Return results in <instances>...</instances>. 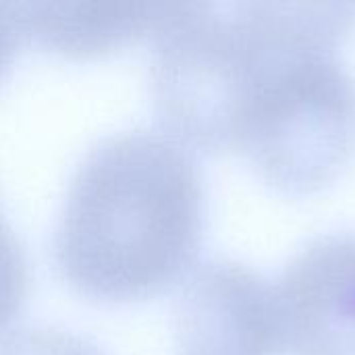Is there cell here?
Instances as JSON below:
<instances>
[{"mask_svg": "<svg viewBox=\"0 0 355 355\" xmlns=\"http://www.w3.org/2000/svg\"><path fill=\"white\" fill-rule=\"evenodd\" d=\"M204 183L177 137L125 129L71 177L52 239L58 272L100 300H139L181 279L200 248Z\"/></svg>", "mask_w": 355, "mask_h": 355, "instance_id": "1", "label": "cell"}, {"mask_svg": "<svg viewBox=\"0 0 355 355\" xmlns=\"http://www.w3.org/2000/svg\"><path fill=\"white\" fill-rule=\"evenodd\" d=\"M256 0L168 2L152 31L154 106L181 144L241 146L260 85L277 52Z\"/></svg>", "mask_w": 355, "mask_h": 355, "instance_id": "2", "label": "cell"}, {"mask_svg": "<svg viewBox=\"0 0 355 355\" xmlns=\"http://www.w3.org/2000/svg\"><path fill=\"white\" fill-rule=\"evenodd\" d=\"M241 148L272 183L306 191L355 152V75L335 48H277Z\"/></svg>", "mask_w": 355, "mask_h": 355, "instance_id": "3", "label": "cell"}, {"mask_svg": "<svg viewBox=\"0 0 355 355\" xmlns=\"http://www.w3.org/2000/svg\"><path fill=\"white\" fill-rule=\"evenodd\" d=\"M173 316L177 355H275L283 347L275 285L235 258L198 264Z\"/></svg>", "mask_w": 355, "mask_h": 355, "instance_id": "4", "label": "cell"}, {"mask_svg": "<svg viewBox=\"0 0 355 355\" xmlns=\"http://www.w3.org/2000/svg\"><path fill=\"white\" fill-rule=\"evenodd\" d=\"M283 345L295 355H355V229L312 237L277 283Z\"/></svg>", "mask_w": 355, "mask_h": 355, "instance_id": "5", "label": "cell"}, {"mask_svg": "<svg viewBox=\"0 0 355 355\" xmlns=\"http://www.w3.org/2000/svg\"><path fill=\"white\" fill-rule=\"evenodd\" d=\"M25 35L62 54H98L152 33L168 2L81 0L19 4Z\"/></svg>", "mask_w": 355, "mask_h": 355, "instance_id": "6", "label": "cell"}, {"mask_svg": "<svg viewBox=\"0 0 355 355\" xmlns=\"http://www.w3.org/2000/svg\"><path fill=\"white\" fill-rule=\"evenodd\" d=\"M27 283L29 275L23 245L0 212V331L19 314Z\"/></svg>", "mask_w": 355, "mask_h": 355, "instance_id": "7", "label": "cell"}, {"mask_svg": "<svg viewBox=\"0 0 355 355\" xmlns=\"http://www.w3.org/2000/svg\"><path fill=\"white\" fill-rule=\"evenodd\" d=\"M0 355H104L87 339L58 327H31L8 335Z\"/></svg>", "mask_w": 355, "mask_h": 355, "instance_id": "8", "label": "cell"}, {"mask_svg": "<svg viewBox=\"0 0 355 355\" xmlns=\"http://www.w3.org/2000/svg\"><path fill=\"white\" fill-rule=\"evenodd\" d=\"M25 37L19 4L0 2V77L12 62Z\"/></svg>", "mask_w": 355, "mask_h": 355, "instance_id": "9", "label": "cell"}]
</instances>
